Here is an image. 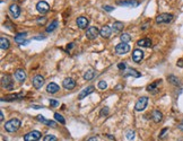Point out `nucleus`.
I'll return each mask as SVG.
<instances>
[{"mask_svg": "<svg viewBox=\"0 0 183 141\" xmlns=\"http://www.w3.org/2000/svg\"><path fill=\"white\" fill-rule=\"evenodd\" d=\"M0 120H1V122L3 121V114H2V112H1V115H0Z\"/></svg>", "mask_w": 183, "mask_h": 141, "instance_id": "nucleus-47", "label": "nucleus"}, {"mask_svg": "<svg viewBox=\"0 0 183 141\" xmlns=\"http://www.w3.org/2000/svg\"><path fill=\"white\" fill-rule=\"evenodd\" d=\"M72 46H75V44H73V43H71L70 45H69V44H68V45H67V50L69 51L71 49V48H72Z\"/></svg>", "mask_w": 183, "mask_h": 141, "instance_id": "nucleus-43", "label": "nucleus"}, {"mask_svg": "<svg viewBox=\"0 0 183 141\" xmlns=\"http://www.w3.org/2000/svg\"><path fill=\"white\" fill-rule=\"evenodd\" d=\"M88 19L86 18V17H84V16H80V17H78L77 19H76V24H77V26L80 28V30H85L87 26H88Z\"/></svg>", "mask_w": 183, "mask_h": 141, "instance_id": "nucleus-13", "label": "nucleus"}, {"mask_svg": "<svg viewBox=\"0 0 183 141\" xmlns=\"http://www.w3.org/2000/svg\"><path fill=\"white\" fill-rule=\"evenodd\" d=\"M118 68H119L120 70H125V63H123V62L119 63V64H118Z\"/></svg>", "mask_w": 183, "mask_h": 141, "instance_id": "nucleus-39", "label": "nucleus"}, {"mask_svg": "<svg viewBox=\"0 0 183 141\" xmlns=\"http://www.w3.org/2000/svg\"><path fill=\"white\" fill-rule=\"evenodd\" d=\"M21 98H24V95H21V94H15V95H10L9 97H6V98H2L1 101L5 102H11V101H17V100H21Z\"/></svg>", "mask_w": 183, "mask_h": 141, "instance_id": "nucleus-25", "label": "nucleus"}, {"mask_svg": "<svg viewBox=\"0 0 183 141\" xmlns=\"http://www.w3.org/2000/svg\"><path fill=\"white\" fill-rule=\"evenodd\" d=\"M41 132L37 130H33V131L28 132L24 135V141H37L41 138Z\"/></svg>", "mask_w": 183, "mask_h": 141, "instance_id": "nucleus-6", "label": "nucleus"}, {"mask_svg": "<svg viewBox=\"0 0 183 141\" xmlns=\"http://www.w3.org/2000/svg\"><path fill=\"white\" fill-rule=\"evenodd\" d=\"M32 82H33V86H34L36 89H40L41 87L44 85V78H43V76H41V75H36V76L33 77Z\"/></svg>", "mask_w": 183, "mask_h": 141, "instance_id": "nucleus-8", "label": "nucleus"}, {"mask_svg": "<svg viewBox=\"0 0 183 141\" xmlns=\"http://www.w3.org/2000/svg\"><path fill=\"white\" fill-rule=\"evenodd\" d=\"M125 137H127L128 140H132L134 138V131H128L127 134H125Z\"/></svg>", "mask_w": 183, "mask_h": 141, "instance_id": "nucleus-36", "label": "nucleus"}, {"mask_svg": "<svg viewBox=\"0 0 183 141\" xmlns=\"http://www.w3.org/2000/svg\"><path fill=\"white\" fill-rule=\"evenodd\" d=\"M27 36V33H18L15 37H14V40H15V42L16 43H18V44H21V42H24V39Z\"/></svg>", "mask_w": 183, "mask_h": 141, "instance_id": "nucleus-28", "label": "nucleus"}, {"mask_svg": "<svg viewBox=\"0 0 183 141\" xmlns=\"http://www.w3.org/2000/svg\"><path fill=\"white\" fill-rule=\"evenodd\" d=\"M123 27H124V24L121 23V21H114L112 24V30H114V32H116V33L121 32L123 30Z\"/></svg>", "mask_w": 183, "mask_h": 141, "instance_id": "nucleus-24", "label": "nucleus"}, {"mask_svg": "<svg viewBox=\"0 0 183 141\" xmlns=\"http://www.w3.org/2000/svg\"><path fill=\"white\" fill-rule=\"evenodd\" d=\"M162 82V80H156L154 81L152 84H150L148 87H147V91H150V93H156L157 89H158V86H159V84Z\"/></svg>", "mask_w": 183, "mask_h": 141, "instance_id": "nucleus-22", "label": "nucleus"}, {"mask_svg": "<svg viewBox=\"0 0 183 141\" xmlns=\"http://www.w3.org/2000/svg\"><path fill=\"white\" fill-rule=\"evenodd\" d=\"M120 40H121V42H123V43H128V42L131 41V36H130L128 33H122L121 36H120Z\"/></svg>", "mask_w": 183, "mask_h": 141, "instance_id": "nucleus-31", "label": "nucleus"}, {"mask_svg": "<svg viewBox=\"0 0 183 141\" xmlns=\"http://www.w3.org/2000/svg\"><path fill=\"white\" fill-rule=\"evenodd\" d=\"M130 51V46H129V44L128 43H119L116 46H115V53L116 54H119V55H123V54H125V53H128Z\"/></svg>", "mask_w": 183, "mask_h": 141, "instance_id": "nucleus-5", "label": "nucleus"}, {"mask_svg": "<svg viewBox=\"0 0 183 141\" xmlns=\"http://www.w3.org/2000/svg\"><path fill=\"white\" fill-rule=\"evenodd\" d=\"M173 17L174 16L172 14H161L155 18V20L157 24H168L173 20Z\"/></svg>", "mask_w": 183, "mask_h": 141, "instance_id": "nucleus-2", "label": "nucleus"}, {"mask_svg": "<svg viewBox=\"0 0 183 141\" xmlns=\"http://www.w3.org/2000/svg\"><path fill=\"white\" fill-rule=\"evenodd\" d=\"M137 45L141 46V48H150L152 45V43L149 39H141V40H139L137 42Z\"/></svg>", "mask_w": 183, "mask_h": 141, "instance_id": "nucleus-20", "label": "nucleus"}, {"mask_svg": "<svg viewBox=\"0 0 183 141\" xmlns=\"http://www.w3.org/2000/svg\"><path fill=\"white\" fill-rule=\"evenodd\" d=\"M60 89V87L55 84V82H50L48 86H46V91L48 93H50V94H55V93H58Z\"/></svg>", "mask_w": 183, "mask_h": 141, "instance_id": "nucleus-18", "label": "nucleus"}, {"mask_svg": "<svg viewBox=\"0 0 183 141\" xmlns=\"http://www.w3.org/2000/svg\"><path fill=\"white\" fill-rule=\"evenodd\" d=\"M9 11L10 14H11V16L14 17V18H18L20 15V8L18 5H16V3H12V5H10L9 6Z\"/></svg>", "mask_w": 183, "mask_h": 141, "instance_id": "nucleus-14", "label": "nucleus"}, {"mask_svg": "<svg viewBox=\"0 0 183 141\" xmlns=\"http://www.w3.org/2000/svg\"><path fill=\"white\" fill-rule=\"evenodd\" d=\"M103 9L105 11H112V10H114V7H112V6H103Z\"/></svg>", "mask_w": 183, "mask_h": 141, "instance_id": "nucleus-38", "label": "nucleus"}, {"mask_svg": "<svg viewBox=\"0 0 183 141\" xmlns=\"http://www.w3.org/2000/svg\"><path fill=\"white\" fill-rule=\"evenodd\" d=\"M167 79H168V81H170L171 84L175 85V86H180V85H181V81L179 80L175 76H173V75L172 76H168V77H167Z\"/></svg>", "mask_w": 183, "mask_h": 141, "instance_id": "nucleus-30", "label": "nucleus"}, {"mask_svg": "<svg viewBox=\"0 0 183 141\" xmlns=\"http://www.w3.org/2000/svg\"><path fill=\"white\" fill-rule=\"evenodd\" d=\"M87 141H98V140H97V138H96V137H92V138H89Z\"/></svg>", "mask_w": 183, "mask_h": 141, "instance_id": "nucleus-42", "label": "nucleus"}, {"mask_svg": "<svg viewBox=\"0 0 183 141\" xmlns=\"http://www.w3.org/2000/svg\"><path fill=\"white\" fill-rule=\"evenodd\" d=\"M109 112H110V109L109 107H103L100 112V115L101 116H107L109 115Z\"/></svg>", "mask_w": 183, "mask_h": 141, "instance_id": "nucleus-34", "label": "nucleus"}, {"mask_svg": "<svg viewBox=\"0 0 183 141\" xmlns=\"http://www.w3.org/2000/svg\"><path fill=\"white\" fill-rule=\"evenodd\" d=\"M33 109H43V106H37V105H32Z\"/></svg>", "mask_w": 183, "mask_h": 141, "instance_id": "nucleus-44", "label": "nucleus"}, {"mask_svg": "<svg viewBox=\"0 0 183 141\" xmlns=\"http://www.w3.org/2000/svg\"><path fill=\"white\" fill-rule=\"evenodd\" d=\"M106 137H107V138H110V139H112V140H115V139H114V137H113V135H111V134H107Z\"/></svg>", "mask_w": 183, "mask_h": 141, "instance_id": "nucleus-46", "label": "nucleus"}, {"mask_svg": "<svg viewBox=\"0 0 183 141\" xmlns=\"http://www.w3.org/2000/svg\"><path fill=\"white\" fill-rule=\"evenodd\" d=\"M15 79L18 81V82H24L26 80V72L23 70V69H17L15 71Z\"/></svg>", "mask_w": 183, "mask_h": 141, "instance_id": "nucleus-11", "label": "nucleus"}, {"mask_svg": "<svg viewBox=\"0 0 183 141\" xmlns=\"http://www.w3.org/2000/svg\"><path fill=\"white\" fill-rule=\"evenodd\" d=\"M58 27V20H53L51 24L48 25V27H46V32L48 33H51V32H53V30H55Z\"/></svg>", "mask_w": 183, "mask_h": 141, "instance_id": "nucleus-29", "label": "nucleus"}, {"mask_svg": "<svg viewBox=\"0 0 183 141\" xmlns=\"http://www.w3.org/2000/svg\"><path fill=\"white\" fill-rule=\"evenodd\" d=\"M167 131H168V129H167V128H164V129L162 130V133L159 134V138H163V137L166 134V132H167Z\"/></svg>", "mask_w": 183, "mask_h": 141, "instance_id": "nucleus-40", "label": "nucleus"}, {"mask_svg": "<svg viewBox=\"0 0 183 141\" xmlns=\"http://www.w3.org/2000/svg\"><path fill=\"white\" fill-rule=\"evenodd\" d=\"M62 86L67 91H72L76 87V81L73 80L72 78H64L63 81H62Z\"/></svg>", "mask_w": 183, "mask_h": 141, "instance_id": "nucleus-9", "label": "nucleus"}, {"mask_svg": "<svg viewBox=\"0 0 183 141\" xmlns=\"http://www.w3.org/2000/svg\"><path fill=\"white\" fill-rule=\"evenodd\" d=\"M123 76L124 77H128V76H131L133 78H139L140 76H141V73L140 72H138L137 70H134V69H132V68H128V69H125L124 72H123Z\"/></svg>", "mask_w": 183, "mask_h": 141, "instance_id": "nucleus-16", "label": "nucleus"}, {"mask_svg": "<svg viewBox=\"0 0 183 141\" xmlns=\"http://www.w3.org/2000/svg\"><path fill=\"white\" fill-rule=\"evenodd\" d=\"M58 139H57V137L55 135H52V134H48V135H45L44 137V139H43V141H57Z\"/></svg>", "mask_w": 183, "mask_h": 141, "instance_id": "nucleus-33", "label": "nucleus"}, {"mask_svg": "<svg viewBox=\"0 0 183 141\" xmlns=\"http://www.w3.org/2000/svg\"><path fill=\"white\" fill-rule=\"evenodd\" d=\"M100 35V30L97 27H89L88 30H86V37L88 39V40H95L97 36Z\"/></svg>", "mask_w": 183, "mask_h": 141, "instance_id": "nucleus-7", "label": "nucleus"}, {"mask_svg": "<svg viewBox=\"0 0 183 141\" xmlns=\"http://www.w3.org/2000/svg\"><path fill=\"white\" fill-rule=\"evenodd\" d=\"M111 34H112L111 27L107 26V25L103 26L101 30H100V35H101L102 37H104V39H109V37L111 36Z\"/></svg>", "mask_w": 183, "mask_h": 141, "instance_id": "nucleus-15", "label": "nucleus"}, {"mask_svg": "<svg viewBox=\"0 0 183 141\" xmlns=\"http://www.w3.org/2000/svg\"><path fill=\"white\" fill-rule=\"evenodd\" d=\"M119 5H122V6H132V7H137L139 5L138 1L136 0H129V1H118Z\"/></svg>", "mask_w": 183, "mask_h": 141, "instance_id": "nucleus-27", "label": "nucleus"}, {"mask_svg": "<svg viewBox=\"0 0 183 141\" xmlns=\"http://www.w3.org/2000/svg\"><path fill=\"white\" fill-rule=\"evenodd\" d=\"M54 119L58 122H60L61 124H66V120H64V118L61 115L60 113H54Z\"/></svg>", "mask_w": 183, "mask_h": 141, "instance_id": "nucleus-32", "label": "nucleus"}, {"mask_svg": "<svg viewBox=\"0 0 183 141\" xmlns=\"http://www.w3.org/2000/svg\"><path fill=\"white\" fill-rule=\"evenodd\" d=\"M147 105H148V97L142 96V97H140V98L137 101L136 105H134V110L138 112H141L147 107Z\"/></svg>", "mask_w": 183, "mask_h": 141, "instance_id": "nucleus-3", "label": "nucleus"}, {"mask_svg": "<svg viewBox=\"0 0 183 141\" xmlns=\"http://www.w3.org/2000/svg\"><path fill=\"white\" fill-rule=\"evenodd\" d=\"M176 64H177V67H181V68H182L183 67V59H180V60L177 61V63H176Z\"/></svg>", "mask_w": 183, "mask_h": 141, "instance_id": "nucleus-41", "label": "nucleus"}, {"mask_svg": "<svg viewBox=\"0 0 183 141\" xmlns=\"http://www.w3.org/2000/svg\"><path fill=\"white\" fill-rule=\"evenodd\" d=\"M0 48L1 50H8L10 48V42L6 37H1L0 39Z\"/></svg>", "mask_w": 183, "mask_h": 141, "instance_id": "nucleus-23", "label": "nucleus"}, {"mask_svg": "<svg viewBox=\"0 0 183 141\" xmlns=\"http://www.w3.org/2000/svg\"><path fill=\"white\" fill-rule=\"evenodd\" d=\"M50 105L52 107H58L59 106V102L55 100H50Z\"/></svg>", "mask_w": 183, "mask_h": 141, "instance_id": "nucleus-37", "label": "nucleus"}, {"mask_svg": "<svg viewBox=\"0 0 183 141\" xmlns=\"http://www.w3.org/2000/svg\"><path fill=\"white\" fill-rule=\"evenodd\" d=\"M95 75H96V72H95L94 69H88L84 75V79L85 80H92L93 78H95Z\"/></svg>", "mask_w": 183, "mask_h": 141, "instance_id": "nucleus-26", "label": "nucleus"}, {"mask_svg": "<svg viewBox=\"0 0 183 141\" xmlns=\"http://www.w3.org/2000/svg\"><path fill=\"white\" fill-rule=\"evenodd\" d=\"M179 129H181V130H182V131H183V121L181 122L180 124H179Z\"/></svg>", "mask_w": 183, "mask_h": 141, "instance_id": "nucleus-45", "label": "nucleus"}, {"mask_svg": "<svg viewBox=\"0 0 183 141\" xmlns=\"http://www.w3.org/2000/svg\"><path fill=\"white\" fill-rule=\"evenodd\" d=\"M95 91V88H94V86H88V87H86V88H84L82 91L79 93V96H78V98L79 100H84L87 95H89V94H92L93 91Z\"/></svg>", "mask_w": 183, "mask_h": 141, "instance_id": "nucleus-17", "label": "nucleus"}, {"mask_svg": "<svg viewBox=\"0 0 183 141\" xmlns=\"http://www.w3.org/2000/svg\"><path fill=\"white\" fill-rule=\"evenodd\" d=\"M36 119H37L39 121L43 122L44 124L49 125V126H52V128H55V126H57L55 122H54V121H50V120H46V119H45L44 116H42V115H37V116H36Z\"/></svg>", "mask_w": 183, "mask_h": 141, "instance_id": "nucleus-21", "label": "nucleus"}, {"mask_svg": "<svg viewBox=\"0 0 183 141\" xmlns=\"http://www.w3.org/2000/svg\"><path fill=\"white\" fill-rule=\"evenodd\" d=\"M152 121L155 122V123H159V122L162 121V119H163L162 112L158 111V110H155V111L152 112Z\"/></svg>", "mask_w": 183, "mask_h": 141, "instance_id": "nucleus-19", "label": "nucleus"}, {"mask_svg": "<svg viewBox=\"0 0 183 141\" xmlns=\"http://www.w3.org/2000/svg\"><path fill=\"white\" fill-rule=\"evenodd\" d=\"M97 87L101 89V91H104V89H106L107 88V84L105 82L104 80H102L98 82V85H97Z\"/></svg>", "mask_w": 183, "mask_h": 141, "instance_id": "nucleus-35", "label": "nucleus"}, {"mask_svg": "<svg viewBox=\"0 0 183 141\" xmlns=\"http://www.w3.org/2000/svg\"><path fill=\"white\" fill-rule=\"evenodd\" d=\"M20 128V121L18 119H11L5 123V130L10 133L16 132Z\"/></svg>", "mask_w": 183, "mask_h": 141, "instance_id": "nucleus-1", "label": "nucleus"}, {"mask_svg": "<svg viewBox=\"0 0 183 141\" xmlns=\"http://www.w3.org/2000/svg\"><path fill=\"white\" fill-rule=\"evenodd\" d=\"M143 58V52L140 49H136L132 52V60L134 61L136 63H139Z\"/></svg>", "mask_w": 183, "mask_h": 141, "instance_id": "nucleus-12", "label": "nucleus"}, {"mask_svg": "<svg viewBox=\"0 0 183 141\" xmlns=\"http://www.w3.org/2000/svg\"><path fill=\"white\" fill-rule=\"evenodd\" d=\"M36 9H37V11L41 12V14H46V12L50 10V6H49V3L45 2V1H39L37 5H36Z\"/></svg>", "mask_w": 183, "mask_h": 141, "instance_id": "nucleus-10", "label": "nucleus"}, {"mask_svg": "<svg viewBox=\"0 0 183 141\" xmlns=\"http://www.w3.org/2000/svg\"><path fill=\"white\" fill-rule=\"evenodd\" d=\"M1 86L7 89V91H11L14 88V82H12V79L10 78V76L6 75V76H2L1 78Z\"/></svg>", "mask_w": 183, "mask_h": 141, "instance_id": "nucleus-4", "label": "nucleus"}]
</instances>
